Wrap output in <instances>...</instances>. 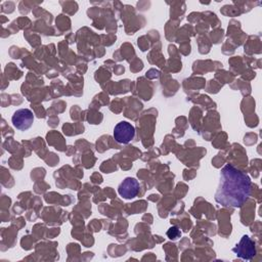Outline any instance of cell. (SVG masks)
Returning <instances> with one entry per match:
<instances>
[{
    "label": "cell",
    "mask_w": 262,
    "mask_h": 262,
    "mask_svg": "<svg viewBox=\"0 0 262 262\" xmlns=\"http://www.w3.org/2000/svg\"><path fill=\"white\" fill-rule=\"evenodd\" d=\"M135 135L134 126L127 121L119 122L114 128V138L117 142L126 144L130 142Z\"/></svg>",
    "instance_id": "obj_2"
},
{
    "label": "cell",
    "mask_w": 262,
    "mask_h": 262,
    "mask_svg": "<svg viewBox=\"0 0 262 262\" xmlns=\"http://www.w3.org/2000/svg\"><path fill=\"white\" fill-rule=\"evenodd\" d=\"M11 121L13 126L16 129L20 131H25L31 128V126L33 125L34 115L32 111L29 108H19L14 112V114L12 115Z\"/></svg>",
    "instance_id": "obj_3"
},
{
    "label": "cell",
    "mask_w": 262,
    "mask_h": 262,
    "mask_svg": "<svg viewBox=\"0 0 262 262\" xmlns=\"http://www.w3.org/2000/svg\"><path fill=\"white\" fill-rule=\"evenodd\" d=\"M167 234H168V236H169L170 238H177V237L179 236L180 232H179V230H178L176 227H171V228L169 229V231L167 232Z\"/></svg>",
    "instance_id": "obj_6"
},
{
    "label": "cell",
    "mask_w": 262,
    "mask_h": 262,
    "mask_svg": "<svg viewBox=\"0 0 262 262\" xmlns=\"http://www.w3.org/2000/svg\"><path fill=\"white\" fill-rule=\"evenodd\" d=\"M250 193V177L231 165L223 167L220 172L215 201L226 207H241L248 200Z\"/></svg>",
    "instance_id": "obj_1"
},
{
    "label": "cell",
    "mask_w": 262,
    "mask_h": 262,
    "mask_svg": "<svg viewBox=\"0 0 262 262\" xmlns=\"http://www.w3.org/2000/svg\"><path fill=\"white\" fill-rule=\"evenodd\" d=\"M237 257L244 260H251L256 255L255 243L248 236L244 235L239 243L232 249Z\"/></svg>",
    "instance_id": "obj_4"
},
{
    "label": "cell",
    "mask_w": 262,
    "mask_h": 262,
    "mask_svg": "<svg viewBox=\"0 0 262 262\" xmlns=\"http://www.w3.org/2000/svg\"><path fill=\"white\" fill-rule=\"evenodd\" d=\"M139 182L133 178V177H126L119 185L118 187V192L119 194L126 199V200H130L135 198L138 192H139Z\"/></svg>",
    "instance_id": "obj_5"
}]
</instances>
